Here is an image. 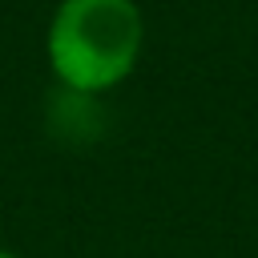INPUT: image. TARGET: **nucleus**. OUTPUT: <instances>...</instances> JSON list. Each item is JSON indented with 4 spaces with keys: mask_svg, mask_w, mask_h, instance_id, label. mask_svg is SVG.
I'll return each instance as SVG.
<instances>
[{
    "mask_svg": "<svg viewBox=\"0 0 258 258\" xmlns=\"http://www.w3.org/2000/svg\"><path fill=\"white\" fill-rule=\"evenodd\" d=\"M0 258H16V254H12V250H0Z\"/></svg>",
    "mask_w": 258,
    "mask_h": 258,
    "instance_id": "nucleus-2",
    "label": "nucleus"
},
{
    "mask_svg": "<svg viewBox=\"0 0 258 258\" xmlns=\"http://www.w3.org/2000/svg\"><path fill=\"white\" fill-rule=\"evenodd\" d=\"M141 40L137 0H60L48 24V64L69 93L93 97L133 73Z\"/></svg>",
    "mask_w": 258,
    "mask_h": 258,
    "instance_id": "nucleus-1",
    "label": "nucleus"
}]
</instances>
